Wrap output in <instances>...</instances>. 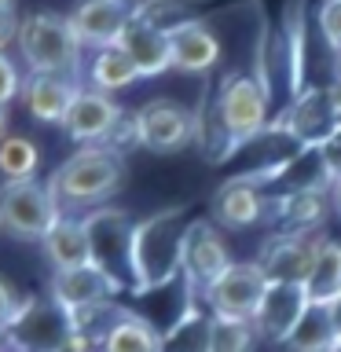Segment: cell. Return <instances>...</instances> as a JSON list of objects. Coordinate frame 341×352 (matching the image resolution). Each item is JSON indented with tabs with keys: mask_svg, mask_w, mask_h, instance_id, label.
<instances>
[{
	"mask_svg": "<svg viewBox=\"0 0 341 352\" xmlns=\"http://www.w3.org/2000/svg\"><path fill=\"white\" fill-rule=\"evenodd\" d=\"M132 220L114 206H99L85 217L92 264L103 268L125 294H132Z\"/></svg>",
	"mask_w": 341,
	"mask_h": 352,
	"instance_id": "8992f818",
	"label": "cell"
},
{
	"mask_svg": "<svg viewBox=\"0 0 341 352\" xmlns=\"http://www.w3.org/2000/svg\"><path fill=\"white\" fill-rule=\"evenodd\" d=\"M118 121H121V107L110 96L96 92V88H77L63 129H66V136H70L74 143L103 147V140L110 136V129H114Z\"/></svg>",
	"mask_w": 341,
	"mask_h": 352,
	"instance_id": "9a60e30c",
	"label": "cell"
},
{
	"mask_svg": "<svg viewBox=\"0 0 341 352\" xmlns=\"http://www.w3.org/2000/svg\"><path fill=\"white\" fill-rule=\"evenodd\" d=\"M125 180V158L107 147H81L48 180L59 206H99Z\"/></svg>",
	"mask_w": 341,
	"mask_h": 352,
	"instance_id": "3957f363",
	"label": "cell"
},
{
	"mask_svg": "<svg viewBox=\"0 0 341 352\" xmlns=\"http://www.w3.org/2000/svg\"><path fill=\"white\" fill-rule=\"evenodd\" d=\"M257 327L253 319L213 316V352H253L257 349Z\"/></svg>",
	"mask_w": 341,
	"mask_h": 352,
	"instance_id": "d6a6232c",
	"label": "cell"
},
{
	"mask_svg": "<svg viewBox=\"0 0 341 352\" xmlns=\"http://www.w3.org/2000/svg\"><path fill=\"white\" fill-rule=\"evenodd\" d=\"M319 154H323V165H327V173H330V180H341V129L330 136L323 147H319Z\"/></svg>",
	"mask_w": 341,
	"mask_h": 352,
	"instance_id": "8d00e7d4",
	"label": "cell"
},
{
	"mask_svg": "<svg viewBox=\"0 0 341 352\" xmlns=\"http://www.w3.org/2000/svg\"><path fill=\"white\" fill-rule=\"evenodd\" d=\"M191 125H195V147L206 162L213 165H228L231 154L239 151V140L231 136L228 121H224V110H220V99H217V85H206L202 88V99L198 107L191 110Z\"/></svg>",
	"mask_w": 341,
	"mask_h": 352,
	"instance_id": "e0dca14e",
	"label": "cell"
},
{
	"mask_svg": "<svg viewBox=\"0 0 341 352\" xmlns=\"http://www.w3.org/2000/svg\"><path fill=\"white\" fill-rule=\"evenodd\" d=\"M103 147L107 151H114V154H125L132 147H140V132H136V114H121V121L114 129H110V136L103 140Z\"/></svg>",
	"mask_w": 341,
	"mask_h": 352,
	"instance_id": "e575fe53",
	"label": "cell"
},
{
	"mask_svg": "<svg viewBox=\"0 0 341 352\" xmlns=\"http://www.w3.org/2000/svg\"><path fill=\"white\" fill-rule=\"evenodd\" d=\"M268 290V279L257 268V261H235L220 279L202 294L213 316H231V319H253L261 308V297Z\"/></svg>",
	"mask_w": 341,
	"mask_h": 352,
	"instance_id": "30bf717a",
	"label": "cell"
},
{
	"mask_svg": "<svg viewBox=\"0 0 341 352\" xmlns=\"http://www.w3.org/2000/svg\"><path fill=\"white\" fill-rule=\"evenodd\" d=\"M121 52L129 55L132 63H136L140 77H158L173 66V55H169V37L151 26H143V22L129 19L125 33H121Z\"/></svg>",
	"mask_w": 341,
	"mask_h": 352,
	"instance_id": "603a6c76",
	"label": "cell"
},
{
	"mask_svg": "<svg viewBox=\"0 0 341 352\" xmlns=\"http://www.w3.org/2000/svg\"><path fill=\"white\" fill-rule=\"evenodd\" d=\"M99 352H162V334L151 323H143L136 312L121 308L118 319L110 323Z\"/></svg>",
	"mask_w": 341,
	"mask_h": 352,
	"instance_id": "83f0119b",
	"label": "cell"
},
{
	"mask_svg": "<svg viewBox=\"0 0 341 352\" xmlns=\"http://www.w3.org/2000/svg\"><path fill=\"white\" fill-rule=\"evenodd\" d=\"M140 77L136 63L129 59L125 52H121V44H110V48H99L92 55V63H88V81H92L96 92H121V88H129L132 81Z\"/></svg>",
	"mask_w": 341,
	"mask_h": 352,
	"instance_id": "f1b7e54d",
	"label": "cell"
},
{
	"mask_svg": "<svg viewBox=\"0 0 341 352\" xmlns=\"http://www.w3.org/2000/svg\"><path fill=\"white\" fill-rule=\"evenodd\" d=\"M19 52L33 74L74 77L81 74V41L74 37L70 15L33 11L19 19Z\"/></svg>",
	"mask_w": 341,
	"mask_h": 352,
	"instance_id": "7a4b0ae2",
	"label": "cell"
},
{
	"mask_svg": "<svg viewBox=\"0 0 341 352\" xmlns=\"http://www.w3.org/2000/svg\"><path fill=\"white\" fill-rule=\"evenodd\" d=\"M279 352H341V334L330 316V305H308Z\"/></svg>",
	"mask_w": 341,
	"mask_h": 352,
	"instance_id": "cb8c5ba5",
	"label": "cell"
},
{
	"mask_svg": "<svg viewBox=\"0 0 341 352\" xmlns=\"http://www.w3.org/2000/svg\"><path fill=\"white\" fill-rule=\"evenodd\" d=\"M308 305H334L341 297V242L323 239L316 250L312 272L305 279Z\"/></svg>",
	"mask_w": 341,
	"mask_h": 352,
	"instance_id": "484cf974",
	"label": "cell"
},
{
	"mask_svg": "<svg viewBox=\"0 0 341 352\" xmlns=\"http://www.w3.org/2000/svg\"><path fill=\"white\" fill-rule=\"evenodd\" d=\"M195 224L191 209L173 206L136 220L132 228V294L158 290L184 275V242Z\"/></svg>",
	"mask_w": 341,
	"mask_h": 352,
	"instance_id": "6da1fadb",
	"label": "cell"
},
{
	"mask_svg": "<svg viewBox=\"0 0 341 352\" xmlns=\"http://www.w3.org/2000/svg\"><path fill=\"white\" fill-rule=\"evenodd\" d=\"M305 308H308V294L301 283H268L257 316H253L257 338L279 349L290 338V330L297 327V319L305 316Z\"/></svg>",
	"mask_w": 341,
	"mask_h": 352,
	"instance_id": "4fadbf2b",
	"label": "cell"
},
{
	"mask_svg": "<svg viewBox=\"0 0 341 352\" xmlns=\"http://www.w3.org/2000/svg\"><path fill=\"white\" fill-rule=\"evenodd\" d=\"M15 308H19V297H15V290H11V283H8V279H0V334H4V327L11 323Z\"/></svg>",
	"mask_w": 341,
	"mask_h": 352,
	"instance_id": "74e56055",
	"label": "cell"
},
{
	"mask_svg": "<svg viewBox=\"0 0 341 352\" xmlns=\"http://www.w3.org/2000/svg\"><path fill=\"white\" fill-rule=\"evenodd\" d=\"M37 162H41V151L33 147V140H26V136H4L0 140V173L8 176V184L33 180Z\"/></svg>",
	"mask_w": 341,
	"mask_h": 352,
	"instance_id": "1f68e13d",
	"label": "cell"
},
{
	"mask_svg": "<svg viewBox=\"0 0 341 352\" xmlns=\"http://www.w3.org/2000/svg\"><path fill=\"white\" fill-rule=\"evenodd\" d=\"M316 26L327 37V44L341 55V0H323L316 11Z\"/></svg>",
	"mask_w": 341,
	"mask_h": 352,
	"instance_id": "836d02e7",
	"label": "cell"
},
{
	"mask_svg": "<svg viewBox=\"0 0 341 352\" xmlns=\"http://www.w3.org/2000/svg\"><path fill=\"white\" fill-rule=\"evenodd\" d=\"M44 253H48L52 268L66 272V268H81V264H92V253H88V235H85V220L77 217H59L55 228L44 235Z\"/></svg>",
	"mask_w": 341,
	"mask_h": 352,
	"instance_id": "d4e9b609",
	"label": "cell"
},
{
	"mask_svg": "<svg viewBox=\"0 0 341 352\" xmlns=\"http://www.w3.org/2000/svg\"><path fill=\"white\" fill-rule=\"evenodd\" d=\"M162 352H213V312L195 305L169 334L162 338Z\"/></svg>",
	"mask_w": 341,
	"mask_h": 352,
	"instance_id": "f546056e",
	"label": "cell"
},
{
	"mask_svg": "<svg viewBox=\"0 0 341 352\" xmlns=\"http://www.w3.org/2000/svg\"><path fill=\"white\" fill-rule=\"evenodd\" d=\"M169 55H173V70L209 74L220 63V41L206 22H191V26L169 33Z\"/></svg>",
	"mask_w": 341,
	"mask_h": 352,
	"instance_id": "7402d4cb",
	"label": "cell"
},
{
	"mask_svg": "<svg viewBox=\"0 0 341 352\" xmlns=\"http://www.w3.org/2000/svg\"><path fill=\"white\" fill-rule=\"evenodd\" d=\"M125 4H129V0H125Z\"/></svg>",
	"mask_w": 341,
	"mask_h": 352,
	"instance_id": "ee69618b",
	"label": "cell"
},
{
	"mask_svg": "<svg viewBox=\"0 0 341 352\" xmlns=\"http://www.w3.org/2000/svg\"><path fill=\"white\" fill-rule=\"evenodd\" d=\"M63 217L52 187L37 180H19L0 187V228L22 242H44V235Z\"/></svg>",
	"mask_w": 341,
	"mask_h": 352,
	"instance_id": "5b68a950",
	"label": "cell"
},
{
	"mask_svg": "<svg viewBox=\"0 0 341 352\" xmlns=\"http://www.w3.org/2000/svg\"><path fill=\"white\" fill-rule=\"evenodd\" d=\"M0 8H4V11H15V0H0Z\"/></svg>",
	"mask_w": 341,
	"mask_h": 352,
	"instance_id": "7bdbcfd3",
	"label": "cell"
},
{
	"mask_svg": "<svg viewBox=\"0 0 341 352\" xmlns=\"http://www.w3.org/2000/svg\"><path fill=\"white\" fill-rule=\"evenodd\" d=\"M264 195L272 198H286V195H305V191H330L334 180H330L327 165H323V154L319 147H305L301 154H294L290 162L283 165L272 180H264Z\"/></svg>",
	"mask_w": 341,
	"mask_h": 352,
	"instance_id": "ffe728a7",
	"label": "cell"
},
{
	"mask_svg": "<svg viewBox=\"0 0 341 352\" xmlns=\"http://www.w3.org/2000/svg\"><path fill=\"white\" fill-rule=\"evenodd\" d=\"M327 235L319 231H272L257 253V268L268 283H301L312 272L316 250Z\"/></svg>",
	"mask_w": 341,
	"mask_h": 352,
	"instance_id": "9c48e42d",
	"label": "cell"
},
{
	"mask_svg": "<svg viewBox=\"0 0 341 352\" xmlns=\"http://www.w3.org/2000/svg\"><path fill=\"white\" fill-rule=\"evenodd\" d=\"M4 129H8V114H4V107H0V140H4Z\"/></svg>",
	"mask_w": 341,
	"mask_h": 352,
	"instance_id": "b9f144b4",
	"label": "cell"
},
{
	"mask_svg": "<svg viewBox=\"0 0 341 352\" xmlns=\"http://www.w3.org/2000/svg\"><path fill=\"white\" fill-rule=\"evenodd\" d=\"M48 294L66 308V312H85V308H96V305H110L118 294H125V290H121L103 268L81 264V268L52 272V290Z\"/></svg>",
	"mask_w": 341,
	"mask_h": 352,
	"instance_id": "5bb4252c",
	"label": "cell"
},
{
	"mask_svg": "<svg viewBox=\"0 0 341 352\" xmlns=\"http://www.w3.org/2000/svg\"><path fill=\"white\" fill-rule=\"evenodd\" d=\"M132 19V4L125 0H81L77 11L70 15V26H74V37L81 41V48H110V44L121 41Z\"/></svg>",
	"mask_w": 341,
	"mask_h": 352,
	"instance_id": "2e32d148",
	"label": "cell"
},
{
	"mask_svg": "<svg viewBox=\"0 0 341 352\" xmlns=\"http://www.w3.org/2000/svg\"><path fill=\"white\" fill-rule=\"evenodd\" d=\"M132 19L169 37V33L198 22V8L195 0H140V4H132Z\"/></svg>",
	"mask_w": 341,
	"mask_h": 352,
	"instance_id": "4dcf8cb0",
	"label": "cell"
},
{
	"mask_svg": "<svg viewBox=\"0 0 341 352\" xmlns=\"http://www.w3.org/2000/svg\"><path fill=\"white\" fill-rule=\"evenodd\" d=\"M11 41H19V15L0 8V52H4Z\"/></svg>",
	"mask_w": 341,
	"mask_h": 352,
	"instance_id": "f35d334b",
	"label": "cell"
},
{
	"mask_svg": "<svg viewBox=\"0 0 341 352\" xmlns=\"http://www.w3.org/2000/svg\"><path fill=\"white\" fill-rule=\"evenodd\" d=\"M0 338L8 352H66L74 341V316L52 294H30Z\"/></svg>",
	"mask_w": 341,
	"mask_h": 352,
	"instance_id": "277c9868",
	"label": "cell"
},
{
	"mask_svg": "<svg viewBox=\"0 0 341 352\" xmlns=\"http://www.w3.org/2000/svg\"><path fill=\"white\" fill-rule=\"evenodd\" d=\"M268 213H272V198L264 195L261 184L228 180L213 195V217H217V224H224V228H253Z\"/></svg>",
	"mask_w": 341,
	"mask_h": 352,
	"instance_id": "d6986e66",
	"label": "cell"
},
{
	"mask_svg": "<svg viewBox=\"0 0 341 352\" xmlns=\"http://www.w3.org/2000/svg\"><path fill=\"white\" fill-rule=\"evenodd\" d=\"M217 99L239 147L272 125V99L253 74H228L217 81Z\"/></svg>",
	"mask_w": 341,
	"mask_h": 352,
	"instance_id": "ba28073f",
	"label": "cell"
},
{
	"mask_svg": "<svg viewBox=\"0 0 341 352\" xmlns=\"http://www.w3.org/2000/svg\"><path fill=\"white\" fill-rule=\"evenodd\" d=\"M231 253L224 246V239H220V231L213 220H198L187 228V242H184V279L187 286L202 297L209 286H213L220 275L231 268Z\"/></svg>",
	"mask_w": 341,
	"mask_h": 352,
	"instance_id": "7c38bea8",
	"label": "cell"
},
{
	"mask_svg": "<svg viewBox=\"0 0 341 352\" xmlns=\"http://www.w3.org/2000/svg\"><path fill=\"white\" fill-rule=\"evenodd\" d=\"M195 305H198V294L187 286V279L180 275V279H173L169 286H158V290L136 294V301L129 305V312H136L143 323H151V327L165 338L187 312H191Z\"/></svg>",
	"mask_w": 341,
	"mask_h": 352,
	"instance_id": "ac0fdd59",
	"label": "cell"
},
{
	"mask_svg": "<svg viewBox=\"0 0 341 352\" xmlns=\"http://www.w3.org/2000/svg\"><path fill=\"white\" fill-rule=\"evenodd\" d=\"M77 96V85L70 77H52V74H30L22 81V103L44 125H63L70 114V103Z\"/></svg>",
	"mask_w": 341,
	"mask_h": 352,
	"instance_id": "44dd1931",
	"label": "cell"
},
{
	"mask_svg": "<svg viewBox=\"0 0 341 352\" xmlns=\"http://www.w3.org/2000/svg\"><path fill=\"white\" fill-rule=\"evenodd\" d=\"M136 132H140V147L154 154H176L184 147H191L195 125H191V110L180 107L176 99H151L136 110Z\"/></svg>",
	"mask_w": 341,
	"mask_h": 352,
	"instance_id": "8fae6325",
	"label": "cell"
},
{
	"mask_svg": "<svg viewBox=\"0 0 341 352\" xmlns=\"http://www.w3.org/2000/svg\"><path fill=\"white\" fill-rule=\"evenodd\" d=\"M15 96H22V77L15 70V63L0 52V107H8Z\"/></svg>",
	"mask_w": 341,
	"mask_h": 352,
	"instance_id": "d590c367",
	"label": "cell"
},
{
	"mask_svg": "<svg viewBox=\"0 0 341 352\" xmlns=\"http://www.w3.org/2000/svg\"><path fill=\"white\" fill-rule=\"evenodd\" d=\"M330 202H334V206L341 209V180H338L334 187H330Z\"/></svg>",
	"mask_w": 341,
	"mask_h": 352,
	"instance_id": "60d3db41",
	"label": "cell"
},
{
	"mask_svg": "<svg viewBox=\"0 0 341 352\" xmlns=\"http://www.w3.org/2000/svg\"><path fill=\"white\" fill-rule=\"evenodd\" d=\"M330 316H334V327H338V334H341V297L330 305Z\"/></svg>",
	"mask_w": 341,
	"mask_h": 352,
	"instance_id": "ab89813d",
	"label": "cell"
},
{
	"mask_svg": "<svg viewBox=\"0 0 341 352\" xmlns=\"http://www.w3.org/2000/svg\"><path fill=\"white\" fill-rule=\"evenodd\" d=\"M272 125L301 143V147H323V143L341 129V85L334 88H308L294 96L283 114L272 118Z\"/></svg>",
	"mask_w": 341,
	"mask_h": 352,
	"instance_id": "52a82bcc",
	"label": "cell"
},
{
	"mask_svg": "<svg viewBox=\"0 0 341 352\" xmlns=\"http://www.w3.org/2000/svg\"><path fill=\"white\" fill-rule=\"evenodd\" d=\"M330 209V191H305V195H286L272 202V220L283 224V231H312L323 224Z\"/></svg>",
	"mask_w": 341,
	"mask_h": 352,
	"instance_id": "4316f807",
	"label": "cell"
}]
</instances>
